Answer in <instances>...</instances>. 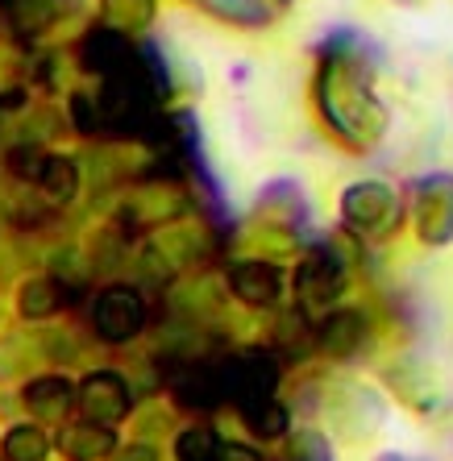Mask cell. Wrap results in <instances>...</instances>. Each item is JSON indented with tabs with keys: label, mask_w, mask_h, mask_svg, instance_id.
I'll use <instances>...</instances> for the list:
<instances>
[{
	"label": "cell",
	"mask_w": 453,
	"mask_h": 461,
	"mask_svg": "<svg viewBox=\"0 0 453 461\" xmlns=\"http://www.w3.org/2000/svg\"><path fill=\"white\" fill-rule=\"evenodd\" d=\"M370 79H375V63L367 59V42L354 33L329 38L321 54V71H316V104L337 138L349 141L354 150L375 146L387 125V113L378 104Z\"/></svg>",
	"instance_id": "cell-1"
},
{
	"label": "cell",
	"mask_w": 453,
	"mask_h": 461,
	"mask_svg": "<svg viewBox=\"0 0 453 461\" xmlns=\"http://www.w3.org/2000/svg\"><path fill=\"white\" fill-rule=\"evenodd\" d=\"M341 216L354 233H391L400 225V195L391 192L387 183H354L341 195Z\"/></svg>",
	"instance_id": "cell-2"
},
{
	"label": "cell",
	"mask_w": 453,
	"mask_h": 461,
	"mask_svg": "<svg viewBox=\"0 0 453 461\" xmlns=\"http://www.w3.org/2000/svg\"><path fill=\"white\" fill-rule=\"evenodd\" d=\"M295 291H300L304 312H321L329 303H337V295L346 291V262L337 258L333 246L308 249V258L295 270Z\"/></svg>",
	"instance_id": "cell-3"
},
{
	"label": "cell",
	"mask_w": 453,
	"mask_h": 461,
	"mask_svg": "<svg viewBox=\"0 0 453 461\" xmlns=\"http://www.w3.org/2000/svg\"><path fill=\"white\" fill-rule=\"evenodd\" d=\"M92 321H96V333L104 341L121 345V341H133V337L146 329V300H141L138 287H104L96 295V308H92Z\"/></svg>",
	"instance_id": "cell-4"
},
{
	"label": "cell",
	"mask_w": 453,
	"mask_h": 461,
	"mask_svg": "<svg viewBox=\"0 0 453 461\" xmlns=\"http://www.w3.org/2000/svg\"><path fill=\"white\" fill-rule=\"evenodd\" d=\"M76 403L84 408L87 424H117V420L130 416V383L113 370H96L87 375L76 391Z\"/></svg>",
	"instance_id": "cell-5"
},
{
	"label": "cell",
	"mask_w": 453,
	"mask_h": 461,
	"mask_svg": "<svg viewBox=\"0 0 453 461\" xmlns=\"http://www.w3.org/2000/svg\"><path fill=\"white\" fill-rule=\"evenodd\" d=\"M229 287L249 308H275L283 295V270L262 258H238L229 267Z\"/></svg>",
	"instance_id": "cell-6"
},
{
	"label": "cell",
	"mask_w": 453,
	"mask_h": 461,
	"mask_svg": "<svg viewBox=\"0 0 453 461\" xmlns=\"http://www.w3.org/2000/svg\"><path fill=\"white\" fill-rule=\"evenodd\" d=\"M416 225L429 246H441L453 237V179L432 175L421 183V204H416Z\"/></svg>",
	"instance_id": "cell-7"
},
{
	"label": "cell",
	"mask_w": 453,
	"mask_h": 461,
	"mask_svg": "<svg viewBox=\"0 0 453 461\" xmlns=\"http://www.w3.org/2000/svg\"><path fill=\"white\" fill-rule=\"evenodd\" d=\"M316 341H321L324 354H333V357H354L362 345L370 341V321H367V312H358V308H337L329 312L321 321V329H316Z\"/></svg>",
	"instance_id": "cell-8"
},
{
	"label": "cell",
	"mask_w": 453,
	"mask_h": 461,
	"mask_svg": "<svg viewBox=\"0 0 453 461\" xmlns=\"http://www.w3.org/2000/svg\"><path fill=\"white\" fill-rule=\"evenodd\" d=\"M184 208H187V200L179 192H171V187H162V192H141L121 208V225L125 229H154V225H162V221L179 216Z\"/></svg>",
	"instance_id": "cell-9"
},
{
	"label": "cell",
	"mask_w": 453,
	"mask_h": 461,
	"mask_svg": "<svg viewBox=\"0 0 453 461\" xmlns=\"http://www.w3.org/2000/svg\"><path fill=\"white\" fill-rule=\"evenodd\" d=\"M25 408H30L38 420H46V424H59L67 411L76 408V386L59 375L33 378V383L25 386Z\"/></svg>",
	"instance_id": "cell-10"
},
{
	"label": "cell",
	"mask_w": 453,
	"mask_h": 461,
	"mask_svg": "<svg viewBox=\"0 0 453 461\" xmlns=\"http://www.w3.org/2000/svg\"><path fill=\"white\" fill-rule=\"evenodd\" d=\"M113 449H117L113 429H104V424H87V420L79 424V429H67V437H63V453L71 461H100Z\"/></svg>",
	"instance_id": "cell-11"
},
{
	"label": "cell",
	"mask_w": 453,
	"mask_h": 461,
	"mask_svg": "<svg viewBox=\"0 0 453 461\" xmlns=\"http://www.w3.org/2000/svg\"><path fill=\"white\" fill-rule=\"evenodd\" d=\"M38 187L50 195L54 204H71L79 192V167L76 158H67V154H46L42 162V175H38Z\"/></svg>",
	"instance_id": "cell-12"
},
{
	"label": "cell",
	"mask_w": 453,
	"mask_h": 461,
	"mask_svg": "<svg viewBox=\"0 0 453 461\" xmlns=\"http://www.w3.org/2000/svg\"><path fill=\"white\" fill-rule=\"evenodd\" d=\"M200 5L204 13L221 17V22H233V25H246V30H258V25H270V5L267 0H192Z\"/></svg>",
	"instance_id": "cell-13"
},
{
	"label": "cell",
	"mask_w": 453,
	"mask_h": 461,
	"mask_svg": "<svg viewBox=\"0 0 453 461\" xmlns=\"http://www.w3.org/2000/svg\"><path fill=\"white\" fill-rule=\"evenodd\" d=\"M104 25L130 38L133 30H146L154 22V0H100Z\"/></svg>",
	"instance_id": "cell-14"
},
{
	"label": "cell",
	"mask_w": 453,
	"mask_h": 461,
	"mask_svg": "<svg viewBox=\"0 0 453 461\" xmlns=\"http://www.w3.org/2000/svg\"><path fill=\"white\" fill-rule=\"evenodd\" d=\"M59 303H63V287L54 279H30L22 291H17V308H22V316H30V321L54 316Z\"/></svg>",
	"instance_id": "cell-15"
},
{
	"label": "cell",
	"mask_w": 453,
	"mask_h": 461,
	"mask_svg": "<svg viewBox=\"0 0 453 461\" xmlns=\"http://www.w3.org/2000/svg\"><path fill=\"white\" fill-rule=\"evenodd\" d=\"M59 5H63V0H5V13H9L13 30L42 33L46 25L59 17Z\"/></svg>",
	"instance_id": "cell-16"
},
{
	"label": "cell",
	"mask_w": 453,
	"mask_h": 461,
	"mask_svg": "<svg viewBox=\"0 0 453 461\" xmlns=\"http://www.w3.org/2000/svg\"><path fill=\"white\" fill-rule=\"evenodd\" d=\"M50 453V440L38 424H17L5 437V461H46Z\"/></svg>",
	"instance_id": "cell-17"
},
{
	"label": "cell",
	"mask_w": 453,
	"mask_h": 461,
	"mask_svg": "<svg viewBox=\"0 0 453 461\" xmlns=\"http://www.w3.org/2000/svg\"><path fill=\"white\" fill-rule=\"evenodd\" d=\"M221 445H225V440L216 437L213 429L195 424V429H184V432H179V440H175V457H179V461H216Z\"/></svg>",
	"instance_id": "cell-18"
},
{
	"label": "cell",
	"mask_w": 453,
	"mask_h": 461,
	"mask_svg": "<svg viewBox=\"0 0 453 461\" xmlns=\"http://www.w3.org/2000/svg\"><path fill=\"white\" fill-rule=\"evenodd\" d=\"M241 420H246L249 432H258L262 440L287 432V408H283L279 399H262V403H254V408H241Z\"/></svg>",
	"instance_id": "cell-19"
},
{
	"label": "cell",
	"mask_w": 453,
	"mask_h": 461,
	"mask_svg": "<svg viewBox=\"0 0 453 461\" xmlns=\"http://www.w3.org/2000/svg\"><path fill=\"white\" fill-rule=\"evenodd\" d=\"M287 461H333V449H329L324 432L304 429L287 440Z\"/></svg>",
	"instance_id": "cell-20"
},
{
	"label": "cell",
	"mask_w": 453,
	"mask_h": 461,
	"mask_svg": "<svg viewBox=\"0 0 453 461\" xmlns=\"http://www.w3.org/2000/svg\"><path fill=\"white\" fill-rule=\"evenodd\" d=\"M5 162H9V175H17V179H25V183H38L42 162H46V150H38L33 141H25V146H13Z\"/></svg>",
	"instance_id": "cell-21"
},
{
	"label": "cell",
	"mask_w": 453,
	"mask_h": 461,
	"mask_svg": "<svg viewBox=\"0 0 453 461\" xmlns=\"http://www.w3.org/2000/svg\"><path fill=\"white\" fill-rule=\"evenodd\" d=\"M71 121H76V129L87 133V138L104 133V129H100V104L92 92H76V96H71Z\"/></svg>",
	"instance_id": "cell-22"
},
{
	"label": "cell",
	"mask_w": 453,
	"mask_h": 461,
	"mask_svg": "<svg viewBox=\"0 0 453 461\" xmlns=\"http://www.w3.org/2000/svg\"><path fill=\"white\" fill-rule=\"evenodd\" d=\"M216 461H262V457L254 449H246V445H221Z\"/></svg>",
	"instance_id": "cell-23"
},
{
	"label": "cell",
	"mask_w": 453,
	"mask_h": 461,
	"mask_svg": "<svg viewBox=\"0 0 453 461\" xmlns=\"http://www.w3.org/2000/svg\"><path fill=\"white\" fill-rule=\"evenodd\" d=\"M121 461H159V449H150V445H130V449L121 453Z\"/></svg>",
	"instance_id": "cell-24"
},
{
	"label": "cell",
	"mask_w": 453,
	"mask_h": 461,
	"mask_svg": "<svg viewBox=\"0 0 453 461\" xmlns=\"http://www.w3.org/2000/svg\"><path fill=\"white\" fill-rule=\"evenodd\" d=\"M13 354H17V345H13V341H5V345H0V378H9V375H17V366H13L9 362V357Z\"/></svg>",
	"instance_id": "cell-25"
},
{
	"label": "cell",
	"mask_w": 453,
	"mask_h": 461,
	"mask_svg": "<svg viewBox=\"0 0 453 461\" xmlns=\"http://www.w3.org/2000/svg\"><path fill=\"white\" fill-rule=\"evenodd\" d=\"M279 5H287V0H279Z\"/></svg>",
	"instance_id": "cell-26"
}]
</instances>
